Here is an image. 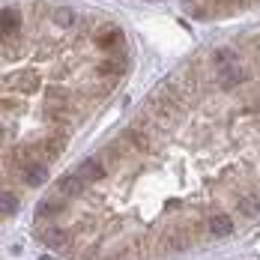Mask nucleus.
Segmentation results:
<instances>
[{
  "mask_svg": "<svg viewBox=\"0 0 260 260\" xmlns=\"http://www.w3.org/2000/svg\"><path fill=\"white\" fill-rule=\"evenodd\" d=\"M120 39H123V33H120V27L114 24H105L96 30V36H93V42L99 45V48H117L120 45Z\"/></svg>",
  "mask_w": 260,
  "mask_h": 260,
  "instance_id": "nucleus-8",
  "label": "nucleus"
},
{
  "mask_svg": "<svg viewBox=\"0 0 260 260\" xmlns=\"http://www.w3.org/2000/svg\"><path fill=\"white\" fill-rule=\"evenodd\" d=\"M21 177H24L27 185H45L48 182V168L33 158V161H27L24 168H21Z\"/></svg>",
  "mask_w": 260,
  "mask_h": 260,
  "instance_id": "nucleus-7",
  "label": "nucleus"
},
{
  "mask_svg": "<svg viewBox=\"0 0 260 260\" xmlns=\"http://www.w3.org/2000/svg\"><path fill=\"white\" fill-rule=\"evenodd\" d=\"M51 21L57 27H72L78 21V15H75V9H69V6H57L51 12Z\"/></svg>",
  "mask_w": 260,
  "mask_h": 260,
  "instance_id": "nucleus-14",
  "label": "nucleus"
},
{
  "mask_svg": "<svg viewBox=\"0 0 260 260\" xmlns=\"http://www.w3.org/2000/svg\"><path fill=\"white\" fill-rule=\"evenodd\" d=\"M78 174L81 180H87V182H102L105 177H108V165L102 161V156H93V158H84L78 165Z\"/></svg>",
  "mask_w": 260,
  "mask_h": 260,
  "instance_id": "nucleus-3",
  "label": "nucleus"
},
{
  "mask_svg": "<svg viewBox=\"0 0 260 260\" xmlns=\"http://www.w3.org/2000/svg\"><path fill=\"white\" fill-rule=\"evenodd\" d=\"M21 27V15L18 9H3V36H15Z\"/></svg>",
  "mask_w": 260,
  "mask_h": 260,
  "instance_id": "nucleus-15",
  "label": "nucleus"
},
{
  "mask_svg": "<svg viewBox=\"0 0 260 260\" xmlns=\"http://www.w3.org/2000/svg\"><path fill=\"white\" fill-rule=\"evenodd\" d=\"M236 209H239L245 218H254V215L260 212V198L257 194H242V198L236 201Z\"/></svg>",
  "mask_w": 260,
  "mask_h": 260,
  "instance_id": "nucleus-13",
  "label": "nucleus"
},
{
  "mask_svg": "<svg viewBox=\"0 0 260 260\" xmlns=\"http://www.w3.org/2000/svg\"><path fill=\"white\" fill-rule=\"evenodd\" d=\"M63 212V201L60 198H45L39 204V215H60Z\"/></svg>",
  "mask_w": 260,
  "mask_h": 260,
  "instance_id": "nucleus-17",
  "label": "nucleus"
},
{
  "mask_svg": "<svg viewBox=\"0 0 260 260\" xmlns=\"http://www.w3.org/2000/svg\"><path fill=\"white\" fill-rule=\"evenodd\" d=\"M123 69H126V60H102V63L96 66L99 75H120Z\"/></svg>",
  "mask_w": 260,
  "mask_h": 260,
  "instance_id": "nucleus-16",
  "label": "nucleus"
},
{
  "mask_svg": "<svg viewBox=\"0 0 260 260\" xmlns=\"http://www.w3.org/2000/svg\"><path fill=\"white\" fill-rule=\"evenodd\" d=\"M42 242H45L48 248H63V245L69 242V231H66V228H45V231H42Z\"/></svg>",
  "mask_w": 260,
  "mask_h": 260,
  "instance_id": "nucleus-11",
  "label": "nucleus"
},
{
  "mask_svg": "<svg viewBox=\"0 0 260 260\" xmlns=\"http://www.w3.org/2000/svg\"><path fill=\"white\" fill-rule=\"evenodd\" d=\"M3 87L12 93H36L39 90V75L30 69H18V72H6L3 75Z\"/></svg>",
  "mask_w": 260,
  "mask_h": 260,
  "instance_id": "nucleus-1",
  "label": "nucleus"
},
{
  "mask_svg": "<svg viewBox=\"0 0 260 260\" xmlns=\"http://www.w3.org/2000/svg\"><path fill=\"white\" fill-rule=\"evenodd\" d=\"M215 63H218V69H224V66H231V63H239V60H236L234 48H218V51H215Z\"/></svg>",
  "mask_w": 260,
  "mask_h": 260,
  "instance_id": "nucleus-18",
  "label": "nucleus"
},
{
  "mask_svg": "<svg viewBox=\"0 0 260 260\" xmlns=\"http://www.w3.org/2000/svg\"><path fill=\"white\" fill-rule=\"evenodd\" d=\"M245 78H248V69H242L239 63H231V66H224V69H218V84H221L224 90H234L236 84H242Z\"/></svg>",
  "mask_w": 260,
  "mask_h": 260,
  "instance_id": "nucleus-6",
  "label": "nucleus"
},
{
  "mask_svg": "<svg viewBox=\"0 0 260 260\" xmlns=\"http://www.w3.org/2000/svg\"><path fill=\"white\" fill-rule=\"evenodd\" d=\"M66 141H69V132L66 129H57V132H48L42 141H39V153L45 158H57L63 153V147H66Z\"/></svg>",
  "mask_w": 260,
  "mask_h": 260,
  "instance_id": "nucleus-2",
  "label": "nucleus"
},
{
  "mask_svg": "<svg viewBox=\"0 0 260 260\" xmlns=\"http://www.w3.org/2000/svg\"><path fill=\"white\" fill-rule=\"evenodd\" d=\"M84 185H87V180H81L78 174H69V177H63V180L57 182V191L63 198H75V194L84 191Z\"/></svg>",
  "mask_w": 260,
  "mask_h": 260,
  "instance_id": "nucleus-9",
  "label": "nucleus"
},
{
  "mask_svg": "<svg viewBox=\"0 0 260 260\" xmlns=\"http://www.w3.org/2000/svg\"><path fill=\"white\" fill-rule=\"evenodd\" d=\"M207 231L212 236H231L234 234V221H231V215H209Z\"/></svg>",
  "mask_w": 260,
  "mask_h": 260,
  "instance_id": "nucleus-10",
  "label": "nucleus"
},
{
  "mask_svg": "<svg viewBox=\"0 0 260 260\" xmlns=\"http://www.w3.org/2000/svg\"><path fill=\"white\" fill-rule=\"evenodd\" d=\"M69 90L66 87H48L45 90V108L51 114H60V111H69Z\"/></svg>",
  "mask_w": 260,
  "mask_h": 260,
  "instance_id": "nucleus-4",
  "label": "nucleus"
},
{
  "mask_svg": "<svg viewBox=\"0 0 260 260\" xmlns=\"http://www.w3.org/2000/svg\"><path fill=\"white\" fill-rule=\"evenodd\" d=\"M191 245V234L188 231H174V234L165 236V248L168 251H182V248H188Z\"/></svg>",
  "mask_w": 260,
  "mask_h": 260,
  "instance_id": "nucleus-12",
  "label": "nucleus"
},
{
  "mask_svg": "<svg viewBox=\"0 0 260 260\" xmlns=\"http://www.w3.org/2000/svg\"><path fill=\"white\" fill-rule=\"evenodd\" d=\"M126 144H132L135 150H141V153H153L156 150V144H153V138H150V132L141 129V126H132V129H126Z\"/></svg>",
  "mask_w": 260,
  "mask_h": 260,
  "instance_id": "nucleus-5",
  "label": "nucleus"
},
{
  "mask_svg": "<svg viewBox=\"0 0 260 260\" xmlns=\"http://www.w3.org/2000/svg\"><path fill=\"white\" fill-rule=\"evenodd\" d=\"M0 209H3V215H12V212L18 209V201H15L12 191H3V198H0Z\"/></svg>",
  "mask_w": 260,
  "mask_h": 260,
  "instance_id": "nucleus-19",
  "label": "nucleus"
}]
</instances>
